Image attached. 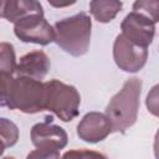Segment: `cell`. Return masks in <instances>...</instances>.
Returning <instances> with one entry per match:
<instances>
[{
    "mask_svg": "<svg viewBox=\"0 0 159 159\" xmlns=\"http://www.w3.org/2000/svg\"><path fill=\"white\" fill-rule=\"evenodd\" d=\"M1 78V106L10 109L34 114L45 111L46 88L45 82L17 76H0Z\"/></svg>",
    "mask_w": 159,
    "mask_h": 159,
    "instance_id": "cell-1",
    "label": "cell"
},
{
    "mask_svg": "<svg viewBox=\"0 0 159 159\" xmlns=\"http://www.w3.org/2000/svg\"><path fill=\"white\" fill-rule=\"evenodd\" d=\"M142 86L140 78H128L122 88L111 98L106 107V116L111 120L113 132L125 133L137 122Z\"/></svg>",
    "mask_w": 159,
    "mask_h": 159,
    "instance_id": "cell-2",
    "label": "cell"
},
{
    "mask_svg": "<svg viewBox=\"0 0 159 159\" xmlns=\"http://www.w3.org/2000/svg\"><path fill=\"white\" fill-rule=\"evenodd\" d=\"M55 42L71 56L80 57L84 55L91 43L92 20L86 12H78L62 19L53 25Z\"/></svg>",
    "mask_w": 159,
    "mask_h": 159,
    "instance_id": "cell-3",
    "label": "cell"
},
{
    "mask_svg": "<svg viewBox=\"0 0 159 159\" xmlns=\"http://www.w3.org/2000/svg\"><path fill=\"white\" fill-rule=\"evenodd\" d=\"M45 109L52 112L62 122H71L78 116L81 96L75 86L60 80L45 82Z\"/></svg>",
    "mask_w": 159,
    "mask_h": 159,
    "instance_id": "cell-4",
    "label": "cell"
},
{
    "mask_svg": "<svg viewBox=\"0 0 159 159\" xmlns=\"http://www.w3.org/2000/svg\"><path fill=\"white\" fill-rule=\"evenodd\" d=\"M14 34L22 42L47 46L55 41V29L43 15H30L14 24Z\"/></svg>",
    "mask_w": 159,
    "mask_h": 159,
    "instance_id": "cell-5",
    "label": "cell"
},
{
    "mask_svg": "<svg viewBox=\"0 0 159 159\" xmlns=\"http://www.w3.org/2000/svg\"><path fill=\"white\" fill-rule=\"evenodd\" d=\"M113 60L122 71L135 73L145 66L148 48L130 42L127 37L119 34L113 43Z\"/></svg>",
    "mask_w": 159,
    "mask_h": 159,
    "instance_id": "cell-6",
    "label": "cell"
},
{
    "mask_svg": "<svg viewBox=\"0 0 159 159\" xmlns=\"http://www.w3.org/2000/svg\"><path fill=\"white\" fill-rule=\"evenodd\" d=\"M122 35L127 37L130 42L148 48L154 40L155 24L145 17L144 15L132 11L129 12L120 24Z\"/></svg>",
    "mask_w": 159,
    "mask_h": 159,
    "instance_id": "cell-7",
    "label": "cell"
},
{
    "mask_svg": "<svg viewBox=\"0 0 159 159\" xmlns=\"http://www.w3.org/2000/svg\"><path fill=\"white\" fill-rule=\"evenodd\" d=\"M31 143L36 148L61 150L67 145L68 135L66 130L48 120L36 123L30 132Z\"/></svg>",
    "mask_w": 159,
    "mask_h": 159,
    "instance_id": "cell-8",
    "label": "cell"
},
{
    "mask_svg": "<svg viewBox=\"0 0 159 159\" xmlns=\"http://www.w3.org/2000/svg\"><path fill=\"white\" fill-rule=\"evenodd\" d=\"M112 132V124L106 113L89 112L77 124V135L87 143L102 142Z\"/></svg>",
    "mask_w": 159,
    "mask_h": 159,
    "instance_id": "cell-9",
    "label": "cell"
},
{
    "mask_svg": "<svg viewBox=\"0 0 159 159\" xmlns=\"http://www.w3.org/2000/svg\"><path fill=\"white\" fill-rule=\"evenodd\" d=\"M50 67H51L50 57L43 51L35 50L20 57L16 66V73L17 76L30 77L41 81L50 71Z\"/></svg>",
    "mask_w": 159,
    "mask_h": 159,
    "instance_id": "cell-10",
    "label": "cell"
},
{
    "mask_svg": "<svg viewBox=\"0 0 159 159\" xmlns=\"http://www.w3.org/2000/svg\"><path fill=\"white\" fill-rule=\"evenodd\" d=\"M1 17L16 24L30 15H43L41 2L36 0H6L1 2Z\"/></svg>",
    "mask_w": 159,
    "mask_h": 159,
    "instance_id": "cell-11",
    "label": "cell"
},
{
    "mask_svg": "<svg viewBox=\"0 0 159 159\" xmlns=\"http://www.w3.org/2000/svg\"><path fill=\"white\" fill-rule=\"evenodd\" d=\"M123 2L122 1H116V0H93L89 2V12L92 16L102 24L111 22L117 14L122 10Z\"/></svg>",
    "mask_w": 159,
    "mask_h": 159,
    "instance_id": "cell-12",
    "label": "cell"
},
{
    "mask_svg": "<svg viewBox=\"0 0 159 159\" xmlns=\"http://www.w3.org/2000/svg\"><path fill=\"white\" fill-rule=\"evenodd\" d=\"M16 57L14 46L10 42H1L0 45V75L11 76L16 72Z\"/></svg>",
    "mask_w": 159,
    "mask_h": 159,
    "instance_id": "cell-13",
    "label": "cell"
},
{
    "mask_svg": "<svg viewBox=\"0 0 159 159\" xmlns=\"http://www.w3.org/2000/svg\"><path fill=\"white\" fill-rule=\"evenodd\" d=\"M0 135H1V150L4 152L5 149L14 147L17 140H19V128L17 125L9 120L7 118H1L0 119Z\"/></svg>",
    "mask_w": 159,
    "mask_h": 159,
    "instance_id": "cell-14",
    "label": "cell"
},
{
    "mask_svg": "<svg viewBox=\"0 0 159 159\" xmlns=\"http://www.w3.org/2000/svg\"><path fill=\"white\" fill-rule=\"evenodd\" d=\"M132 7L133 11L144 15L154 24L159 21V0H138Z\"/></svg>",
    "mask_w": 159,
    "mask_h": 159,
    "instance_id": "cell-15",
    "label": "cell"
},
{
    "mask_svg": "<svg viewBox=\"0 0 159 159\" xmlns=\"http://www.w3.org/2000/svg\"><path fill=\"white\" fill-rule=\"evenodd\" d=\"M61 159H108L104 154L88 149H71L67 150Z\"/></svg>",
    "mask_w": 159,
    "mask_h": 159,
    "instance_id": "cell-16",
    "label": "cell"
},
{
    "mask_svg": "<svg viewBox=\"0 0 159 159\" xmlns=\"http://www.w3.org/2000/svg\"><path fill=\"white\" fill-rule=\"evenodd\" d=\"M145 107L150 114L159 118V83L153 86L145 97Z\"/></svg>",
    "mask_w": 159,
    "mask_h": 159,
    "instance_id": "cell-17",
    "label": "cell"
},
{
    "mask_svg": "<svg viewBox=\"0 0 159 159\" xmlns=\"http://www.w3.org/2000/svg\"><path fill=\"white\" fill-rule=\"evenodd\" d=\"M60 150L57 149H45V148H36L35 150L30 152L26 159H61Z\"/></svg>",
    "mask_w": 159,
    "mask_h": 159,
    "instance_id": "cell-18",
    "label": "cell"
},
{
    "mask_svg": "<svg viewBox=\"0 0 159 159\" xmlns=\"http://www.w3.org/2000/svg\"><path fill=\"white\" fill-rule=\"evenodd\" d=\"M153 150H154V157H155V159H159V129L157 130L155 137H154Z\"/></svg>",
    "mask_w": 159,
    "mask_h": 159,
    "instance_id": "cell-19",
    "label": "cell"
},
{
    "mask_svg": "<svg viewBox=\"0 0 159 159\" xmlns=\"http://www.w3.org/2000/svg\"><path fill=\"white\" fill-rule=\"evenodd\" d=\"M48 4L50 5H52V6H55V7H63V6H70V5H73L75 4V1H67V2H53V1H48Z\"/></svg>",
    "mask_w": 159,
    "mask_h": 159,
    "instance_id": "cell-20",
    "label": "cell"
},
{
    "mask_svg": "<svg viewBox=\"0 0 159 159\" xmlns=\"http://www.w3.org/2000/svg\"><path fill=\"white\" fill-rule=\"evenodd\" d=\"M2 159H15V158L14 157H4Z\"/></svg>",
    "mask_w": 159,
    "mask_h": 159,
    "instance_id": "cell-21",
    "label": "cell"
}]
</instances>
